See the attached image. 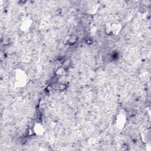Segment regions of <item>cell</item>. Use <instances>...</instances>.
I'll list each match as a JSON object with an SVG mask.
<instances>
[{"mask_svg":"<svg viewBox=\"0 0 151 151\" xmlns=\"http://www.w3.org/2000/svg\"><path fill=\"white\" fill-rule=\"evenodd\" d=\"M14 80L17 86L22 87L26 85L28 81V77L22 70L17 69L14 73Z\"/></svg>","mask_w":151,"mask_h":151,"instance_id":"1","label":"cell"},{"mask_svg":"<svg viewBox=\"0 0 151 151\" xmlns=\"http://www.w3.org/2000/svg\"><path fill=\"white\" fill-rule=\"evenodd\" d=\"M32 130L34 133L38 136L43 135L45 132V129L42 124L38 122H37L34 124Z\"/></svg>","mask_w":151,"mask_h":151,"instance_id":"3","label":"cell"},{"mask_svg":"<svg viewBox=\"0 0 151 151\" xmlns=\"http://www.w3.org/2000/svg\"><path fill=\"white\" fill-rule=\"evenodd\" d=\"M57 73L58 75H60V76L63 75V74L64 73V70L63 68H59V69L57 70Z\"/></svg>","mask_w":151,"mask_h":151,"instance_id":"6","label":"cell"},{"mask_svg":"<svg viewBox=\"0 0 151 151\" xmlns=\"http://www.w3.org/2000/svg\"><path fill=\"white\" fill-rule=\"evenodd\" d=\"M111 34L117 35L120 32L122 29V25L118 22H114L111 24Z\"/></svg>","mask_w":151,"mask_h":151,"instance_id":"5","label":"cell"},{"mask_svg":"<svg viewBox=\"0 0 151 151\" xmlns=\"http://www.w3.org/2000/svg\"><path fill=\"white\" fill-rule=\"evenodd\" d=\"M32 25V20L31 19L27 18L24 21H23L21 24L20 28L22 31H27L29 29L31 26Z\"/></svg>","mask_w":151,"mask_h":151,"instance_id":"4","label":"cell"},{"mask_svg":"<svg viewBox=\"0 0 151 151\" xmlns=\"http://www.w3.org/2000/svg\"><path fill=\"white\" fill-rule=\"evenodd\" d=\"M126 122V114L123 112H120L116 118V126L117 127L122 129L124 127Z\"/></svg>","mask_w":151,"mask_h":151,"instance_id":"2","label":"cell"}]
</instances>
